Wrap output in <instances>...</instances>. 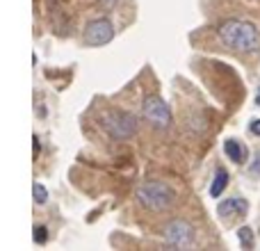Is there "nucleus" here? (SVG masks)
I'll return each mask as SVG.
<instances>
[{
	"mask_svg": "<svg viewBox=\"0 0 260 251\" xmlns=\"http://www.w3.org/2000/svg\"><path fill=\"white\" fill-rule=\"evenodd\" d=\"M226 185H229V171L217 169L215 180H212V185H210V197H221L224 190H226Z\"/></svg>",
	"mask_w": 260,
	"mask_h": 251,
	"instance_id": "obj_9",
	"label": "nucleus"
},
{
	"mask_svg": "<svg viewBox=\"0 0 260 251\" xmlns=\"http://www.w3.org/2000/svg\"><path fill=\"white\" fill-rule=\"evenodd\" d=\"M165 240L171 244V247H192L194 244V226L185 219H174L165 226L162 231Z\"/></svg>",
	"mask_w": 260,
	"mask_h": 251,
	"instance_id": "obj_5",
	"label": "nucleus"
},
{
	"mask_svg": "<svg viewBox=\"0 0 260 251\" xmlns=\"http://www.w3.org/2000/svg\"><path fill=\"white\" fill-rule=\"evenodd\" d=\"M217 37L221 44L238 53H258L260 50V30L256 23L242 18H229L217 27Z\"/></svg>",
	"mask_w": 260,
	"mask_h": 251,
	"instance_id": "obj_1",
	"label": "nucleus"
},
{
	"mask_svg": "<svg viewBox=\"0 0 260 251\" xmlns=\"http://www.w3.org/2000/svg\"><path fill=\"white\" fill-rule=\"evenodd\" d=\"M238 238H240V244H242L244 249L253 247V231L249 229V226H242V229L238 231Z\"/></svg>",
	"mask_w": 260,
	"mask_h": 251,
	"instance_id": "obj_10",
	"label": "nucleus"
},
{
	"mask_svg": "<svg viewBox=\"0 0 260 251\" xmlns=\"http://www.w3.org/2000/svg\"><path fill=\"white\" fill-rule=\"evenodd\" d=\"M101 5H103L105 9H110V7H112V5H114V0H101Z\"/></svg>",
	"mask_w": 260,
	"mask_h": 251,
	"instance_id": "obj_15",
	"label": "nucleus"
},
{
	"mask_svg": "<svg viewBox=\"0 0 260 251\" xmlns=\"http://www.w3.org/2000/svg\"><path fill=\"white\" fill-rule=\"evenodd\" d=\"M142 117H144V121H148L151 125H155V128H169L171 110L157 96H146L142 103Z\"/></svg>",
	"mask_w": 260,
	"mask_h": 251,
	"instance_id": "obj_4",
	"label": "nucleus"
},
{
	"mask_svg": "<svg viewBox=\"0 0 260 251\" xmlns=\"http://www.w3.org/2000/svg\"><path fill=\"white\" fill-rule=\"evenodd\" d=\"M249 128H251V133H253V135H258V137H260V119L251 121V125H249Z\"/></svg>",
	"mask_w": 260,
	"mask_h": 251,
	"instance_id": "obj_14",
	"label": "nucleus"
},
{
	"mask_svg": "<svg viewBox=\"0 0 260 251\" xmlns=\"http://www.w3.org/2000/svg\"><path fill=\"white\" fill-rule=\"evenodd\" d=\"M46 233H48V229H46V226H37V229H35V240H37V244H44V242H46Z\"/></svg>",
	"mask_w": 260,
	"mask_h": 251,
	"instance_id": "obj_12",
	"label": "nucleus"
},
{
	"mask_svg": "<svg viewBox=\"0 0 260 251\" xmlns=\"http://www.w3.org/2000/svg\"><path fill=\"white\" fill-rule=\"evenodd\" d=\"M224 153L229 155V160L238 162V165H242V162L247 160V146H244L242 142H238V139H226Z\"/></svg>",
	"mask_w": 260,
	"mask_h": 251,
	"instance_id": "obj_8",
	"label": "nucleus"
},
{
	"mask_svg": "<svg viewBox=\"0 0 260 251\" xmlns=\"http://www.w3.org/2000/svg\"><path fill=\"white\" fill-rule=\"evenodd\" d=\"M249 210V203L244 201V199L240 197H233V199H226V201L219 203V208H217V212H219L221 217H231V215H244V212Z\"/></svg>",
	"mask_w": 260,
	"mask_h": 251,
	"instance_id": "obj_7",
	"label": "nucleus"
},
{
	"mask_svg": "<svg viewBox=\"0 0 260 251\" xmlns=\"http://www.w3.org/2000/svg\"><path fill=\"white\" fill-rule=\"evenodd\" d=\"M32 192H35V201L37 203H46V199H48V190H46L44 185L35 183V185H32Z\"/></svg>",
	"mask_w": 260,
	"mask_h": 251,
	"instance_id": "obj_11",
	"label": "nucleus"
},
{
	"mask_svg": "<svg viewBox=\"0 0 260 251\" xmlns=\"http://www.w3.org/2000/svg\"><path fill=\"white\" fill-rule=\"evenodd\" d=\"M114 37V27L108 18H96L89 21L85 27V44L87 46H105Z\"/></svg>",
	"mask_w": 260,
	"mask_h": 251,
	"instance_id": "obj_6",
	"label": "nucleus"
},
{
	"mask_svg": "<svg viewBox=\"0 0 260 251\" xmlns=\"http://www.w3.org/2000/svg\"><path fill=\"white\" fill-rule=\"evenodd\" d=\"M251 174H253V176H258V174H260V153L256 155V162L251 165Z\"/></svg>",
	"mask_w": 260,
	"mask_h": 251,
	"instance_id": "obj_13",
	"label": "nucleus"
},
{
	"mask_svg": "<svg viewBox=\"0 0 260 251\" xmlns=\"http://www.w3.org/2000/svg\"><path fill=\"white\" fill-rule=\"evenodd\" d=\"M137 199L144 208H148V210L165 212L174 206L176 192L167 183H162V180H148V183H144L142 187H139Z\"/></svg>",
	"mask_w": 260,
	"mask_h": 251,
	"instance_id": "obj_2",
	"label": "nucleus"
},
{
	"mask_svg": "<svg viewBox=\"0 0 260 251\" xmlns=\"http://www.w3.org/2000/svg\"><path fill=\"white\" fill-rule=\"evenodd\" d=\"M103 128L108 130V135L117 142H126L135 133H137V119L121 110H112L103 117Z\"/></svg>",
	"mask_w": 260,
	"mask_h": 251,
	"instance_id": "obj_3",
	"label": "nucleus"
},
{
	"mask_svg": "<svg viewBox=\"0 0 260 251\" xmlns=\"http://www.w3.org/2000/svg\"><path fill=\"white\" fill-rule=\"evenodd\" d=\"M256 105L260 108V87H258V94H256Z\"/></svg>",
	"mask_w": 260,
	"mask_h": 251,
	"instance_id": "obj_16",
	"label": "nucleus"
}]
</instances>
